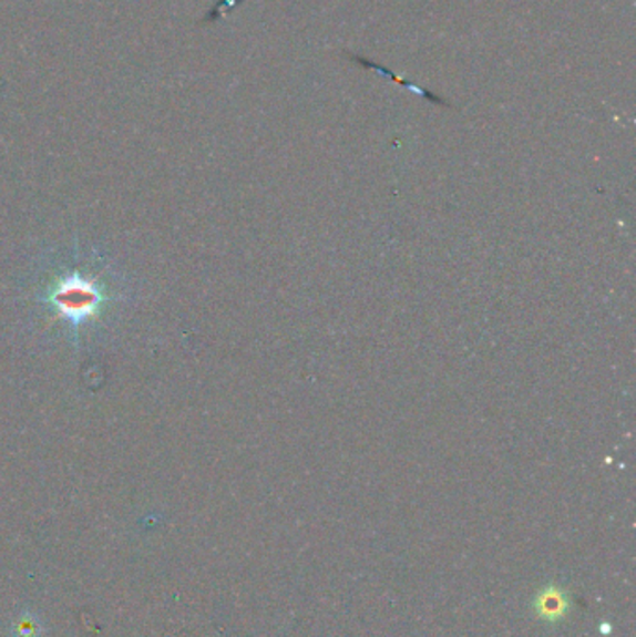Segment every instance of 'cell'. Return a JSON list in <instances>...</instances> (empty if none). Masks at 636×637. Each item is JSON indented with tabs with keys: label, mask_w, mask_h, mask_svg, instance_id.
<instances>
[{
	"label": "cell",
	"mask_w": 636,
	"mask_h": 637,
	"mask_svg": "<svg viewBox=\"0 0 636 637\" xmlns=\"http://www.w3.org/2000/svg\"><path fill=\"white\" fill-rule=\"evenodd\" d=\"M103 292L94 281L86 280L79 273L57 281V286L49 291V305L53 306L59 316L65 317L73 325H81L90 317L98 316Z\"/></svg>",
	"instance_id": "1"
}]
</instances>
